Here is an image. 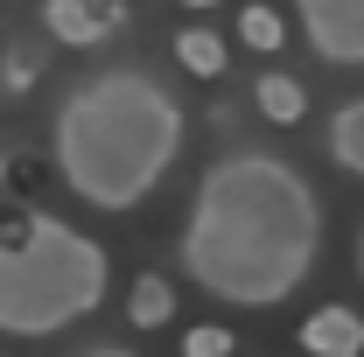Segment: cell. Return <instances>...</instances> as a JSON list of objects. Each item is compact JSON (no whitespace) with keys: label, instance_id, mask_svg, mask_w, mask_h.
Masks as SVG:
<instances>
[{"label":"cell","instance_id":"2","mask_svg":"<svg viewBox=\"0 0 364 357\" xmlns=\"http://www.w3.org/2000/svg\"><path fill=\"white\" fill-rule=\"evenodd\" d=\"M182 98L154 70H91L85 85L56 105L49 127V154L56 176L85 196L91 211H134L147 203L182 154Z\"/></svg>","mask_w":364,"mask_h":357},{"label":"cell","instance_id":"13","mask_svg":"<svg viewBox=\"0 0 364 357\" xmlns=\"http://www.w3.org/2000/svg\"><path fill=\"white\" fill-rule=\"evenodd\" d=\"M0 85H7V91H28V85H36V56H28V49H7V70H0Z\"/></svg>","mask_w":364,"mask_h":357},{"label":"cell","instance_id":"7","mask_svg":"<svg viewBox=\"0 0 364 357\" xmlns=\"http://www.w3.org/2000/svg\"><path fill=\"white\" fill-rule=\"evenodd\" d=\"M329 154H336V169H343V176L364 182V98H350V105L329 119Z\"/></svg>","mask_w":364,"mask_h":357},{"label":"cell","instance_id":"8","mask_svg":"<svg viewBox=\"0 0 364 357\" xmlns=\"http://www.w3.org/2000/svg\"><path fill=\"white\" fill-rule=\"evenodd\" d=\"M259 112H267L273 127H294V119L309 112V91L294 85L287 70H267V78H259Z\"/></svg>","mask_w":364,"mask_h":357},{"label":"cell","instance_id":"10","mask_svg":"<svg viewBox=\"0 0 364 357\" xmlns=\"http://www.w3.org/2000/svg\"><path fill=\"white\" fill-rule=\"evenodd\" d=\"M176 56L196 70V78H218V70H225V43H218L210 28H182V36H176Z\"/></svg>","mask_w":364,"mask_h":357},{"label":"cell","instance_id":"1","mask_svg":"<svg viewBox=\"0 0 364 357\" xmlns=\"http://www.w3.org/2000/svg\"><path fill=\"white\" fill-rule=\"evenodd\" d=\"M182 273L225 309H280L322 252V203L301 169L267 147L210 161L182 218Z\"/></svg>","mask_w":364,"mask_h":357},{"label":"cell","instance_id":"12","mask_svg":"<svg viewBox=\"0 0 364 357\" xmlns=\"http://www.w3.org/2000/svg\"><path fill=\"white\" fill-rule=\"evenodd\" d=\"M182 351H189V357H225L231 336L218 329V322H203V329H189V336H182Z\"/></svg>","mask_w":364,"mask_h":357},{"label":"cell","instance_id":"11","mask_svg":"<svg viewBox=\"0 0 364 357\" xmlns=\"http://www.w3.org/2000/svg\"><path fill=\"white\" fill-rule=\"evenodd\" d=\"M238 36L259 49V56H273V49L287 43V28H280V14H273V7H245V14H238Z\"/></svg>","mask_w":364,"mask_h":357},{"label":"cell","instance_id":"5","mask_svg":"<svg viewBox=\"0 0 364 357\" xmlns=\"http://www.w3.org/2000/svg\"><path fill=\"white\" fill-rule=\"evenodd\" d=\"M119 0H43V21H49V36L56 43H105L112 28H119Z\"/></svg>","mask_w":364,"mask_h":357},{"label":"cell","instance_id":"14","mask_svg":"<svg viewBox=\"0 0 364 357\" xmlns=\"http://www.w3.org/2000/svg\"><path fill=\"white\" fill-rule=\"evenodd\" d=\"M182 7H218V0H182Z\"/></svg>","mask_w":364,"mask_h":357},{"label":"cell","instance_id":"9","mask_svg":"<svg viewBox=\"0 0 364 357\" xmlns=\"http://www.w3.org/2000/svg\"><path fill=\"white\" fill-rule=\"evenodd\" d=\"M168 309H176L168 280H161V273H140L134 294H127V315H134V329H161V322H168Z\"/></svg>","mask_w":364,"mask_h":357},{"label":"cell","instance_id":"4","mask_svg":"<svg viewBox=\"0 0 364 357\" xmlns=\"http://www.w3.org/2000/svg\"><path fill=\"white\" fill-rule=\"evenodd\" d=\"M294 21L322 63L364 70V0H294Z\"/></svg>","mask_w":364,"mask_h":357},{"label":"cell","instance_id":"15","mask_svg":"<svg viewBox=\"0 0 364 357\" xmlns=\"http://www.w3.org/2000/svg\"><path fill=\"white\" fill-rule=\"evenodd\" d=\"M358 273H364V238H358Z\"/></svg>","mask_w":364,"mask_h":357},{"label":"cell","instance_id":"3","mask_svg":"<svg viewBox=\"0 0 364 357\" xmlns=\"http://www.w3.org/2000/svg\"><path fill=\"white\" fill-rule=\"evenodd\" d=\"M105 245L28 211L0 231V336H63L105 302Z\"/></svg>","mask_w":364,"mask_h":357},{"label":"cell","instance_id":"6","mask_svg":"<svg viewBox=\"0 0 364 357\" xmlns=\"http://www.w3.org/2000/svg\"><path fill=\"white\" fill-rule=\"evenodd\" d=\"M301 351H316V357H358L364 351V322L350 309H316L309 322H301Z\"/></svg>","mask_w":364,"mask_h":357}]
</instances>
